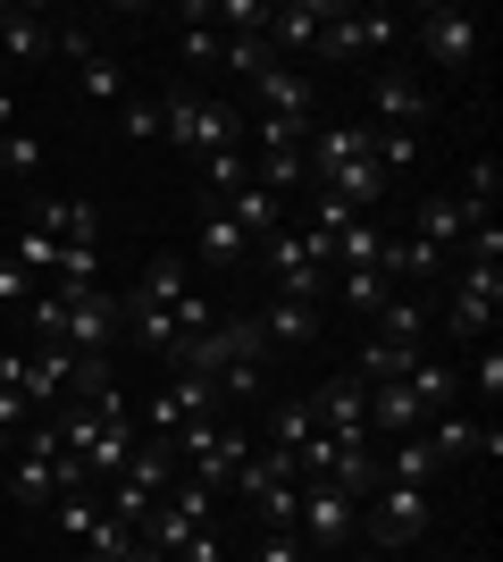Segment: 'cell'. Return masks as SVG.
<instances>
[{"mask_svg": "<svg viewBox=\"0 0 503 562\" xmlns=\"http://www.w3.org/2000/svg\"><path fill=\"white\" fill-rule=\"evenodd\" d=\"M160 135L185 151V160H218V151H243V110L218 93H168L160 101Z\"/></svg>", "mask_w": 503, "mask_h": 562, "instance_id": "6da1fadb", "label": "cell"}, {"mask_svg": "<svg viewBox=\"0 0 503 562\" xmlns=\"http://www.w3.org/2000/svg\"><path fill=\"white\" fill-rule=\"evenodd\" d=\"M261 252H268V278H277V294H294V303H328V285H335L328 244H311V235L286 218L277 235H261Z\"/></svg>", "mask_w": 503, "mask_h": 562, "instance_id": "7a4b0ae2", "label": "cell"}, {"mask_svg": "<svg viewBox=\"0 0 503 562\" xmlns=\"http://www.w3.org/2000/svg\"><path fill=\"white\" fill-rule=\"evenodd\" d=\"M50 50L76 68L84 101H101V110H126V101H135V76H126V59H118V50H101L84 25H50Z\"/></svg>", "mask_w": 503, "mask_h": 562, "instance_id": "3957f363", "label": "cell"}, {"mask_svg": "<svg viewBox=\"0 0 503 562\" xmlns=\"http://www.w3.org/2000/svg\"><path fill=\"white\" fill-rule=\"evenodd\" d=\"M353 529L369 546H386V554H395V546H420V538H428V495L386 479L378 495H361V520H353Z\"/></svg>", "mask_w": 503, "mask_h": 562, "instance_id": "277c9868", "label": "cell"}, {"mask_svg": "<svg viewBox=\"0 0 503 562\" xmlns=\"http://www.w3.org/2000/svg\"><path fill=\"white\" fill-rule=\"evenodd\" d=\"M403 34L428 50L445 76H470V68H479V43H487V25H479V18H461V9H420Z\"/></svg>", "mask_w": 503, "mask_h": 562, "instance_id": "5b68a950", "label": "cell"}, {"mask_svg": "<svg viewBox=\"0 0 503 562\" xmlns=\"http://www.w3.org/2000/svg\"><path fill=\"white\" fill-rule=\"evenodd\" d=\"M353 520H361V504L335 487V479H302V495H294V538L302 546H319V554H328V546H353Z\"/></svg>", "mask_w": 503, "mask_h": 562, "instance_id": "8992f818", "label": "cell"}, {"mask_svg": "<svg viewBox=\"0 0 503 562\" xmlns=\"http://www.w3.org/2000/svg\"><path fill=\"white\" fill-rule=\"evenodd\" d=\"M118 328H126V294L76 285V294H68V319H59V345H68V352H118Z\"/></svg>", "mask_w": 503, "mask_h": 562, "instance_id": "52a82bcc", "label": "cell"}, {"mask_svg": "<svg viewBox=\"0 0 503 562\" xmlns=\"http://www.w3.org/2000/svg\"><path fill=\"white\" fill-rule=\"evenodd\" d=\"M302 403H311L319 437H335V446H369V386H361L353 370L319 378V395H302Z\"/></svg>", "mask_w": 503, "mask_h": 562, "instance_id": "ba28073f", "label": "cell"}, {"mask_svg": "<svg viewBox=\"0 0 503 562\" xmlns=\"http://www.w3.org/2000/svg\"><path fill=\"white\" fill-rule=\"evenodd\" d=\"M503 311V269H470V260H454V303H445V328L461 336V345H479L487 328H495Z\"/></svg>", "mask_w": 503, "mask_h": 562, "instance_id": "9c48e42d", "label": "cell"}, {"mask_svg": "<svg viewBox=\"0 0 503 562\" xmlns=\"http://www.w3.org/2000/svg\"><path fill=\"white\" fill-rule=\"evenodd\" d=\"M76 361H84V352H68V345H34V352H25V370H18V403H25V420H50V412L68 403Z\"/></svg>", "mask_w": 503, "mask_h": 562, "instance_id": "30bf717a", "label": "cell"}, {"mask_svg": "<svg viewBox=\"0 0 503 562\" xmlns=\"http://www.w3.org/2000/svg\"><path fill=\"white\" fill-rule=\"evenodd\" d=\"M252 110L277 117V126H302V135H311V126H319V85H311L302 68H286V59H277V68L252 76Z\"/></svg>", "mask_w": 503, "mask_h": 562, "instance_id": "8fae6325", "label": "cell"}, {"mask_svg": "<svg viewBox=\"0 0 503 562\" xmlns=\"http://www.w3.org/2000/svg\"><path fill=\"white\" fill-rule=\"evenodd\" d=\"M403 43V18L395 9H328V34H319V50L328 59H353V50H395Z\"/></svg>", "mask_w": 503, "mask_h": 562, "instance_id": "7c38bea8", "label": "cell"}, {"mask_svg": "<svg viewBox=\"0 0 503 562\" xmlns=\"http://www.w3.org/2000/svg\"><path fill=\"white\" fill-rule=\"evenodd\" d=\"M328 9L335 0H268V50H319V34H328Z\"/></svg>", "mask_w": 503, "mask_h": 562, "instance_id": "4fadbf2b", "label": "cell"}, {"mask_svg": "<svg viewBox=\"0 0 503 562\" xmlns=\"http://www.w3.org/2000/svg\"><path fill=\"white\" fill-rule=\"evenodd\" d=\"M369 110H378V126H420V117H428V93H420L411 68H378L369 76Z\"/></svg>", "mask_w": 503, "mask_h": 562, "instance_id": "5bb4252c", "label": "cell"}, {"mask_svg": "<svg viewBox=\"0 0 503 562\" xmlns=\"http://www.w3.org/2000/svg\"><path fill=\"white\" fill-rule=\"evenodd\" d=\"M319 328H328V303H294V294H277V303L261 311V336H268V345H286V352H311Z\"/></svg>", "mask_w": 503, "mask_h": 562, "instance_id": "9a60e30c", "label": "cell"}, {"mask_svg": "<svg viewBox=\"0 0 503 562\" xmlns=\"http://www.w3.org/2000/svg\"><path fill=\"white\" fill-rule=\"evenodd\" d=\"M378 470H386V479H395V487H420V495H428L436 479H445V453H436L428 437L411 428V437H395V446L378 453Z\"/></svg>", "mask_w": 503, "mask_h": 562, "instance_id": "2e32d148", "label": "cell"}, {"mask_svg": "<svg viewBox=\"0 0 503 562\" xmlns=\"http://www.w3.org/2000/svg\"><path fill=\"white\" fill-rule=\"evenodd\" d=\"M135 437H144V428H135V412H118V420H101V437L84 446V479H93V487H110V479L126 470V453H135Z\"/></svg>", "mask_w": 503, "mask_h": 562, "instance_id": "e0dca14e", "label": "cell"}, {"mask_svg": "<svg viewBox=\"0 0 503 562\" xmlns=\"http://www.w3.org/2000/svg\"><path fill=\"white\" fill-rule=\"evenodd\" d=\"M403 386H411V403H420V428H428L436 412H461V370H445V361H428V352H420V370H411Z\"/></svg>", "mask_w": 503, "mask_h": 562, "instance_id": "ac0fdd59", "label": "cell"}, {"mask_svg": "<svg viewBox=\"0 0 503 562\" xmlns=\"http://www.w3.org/2000/svg\"><path fill=\"white\" fill-rule=\"evenodd\" d=\"M420 370V345H395V336H369V345L353 352V378L361 386H395V378Z\"/></svg>", "mask_w": 503, "mask_h": 562, "instance_id": "d6986e66", "label": "cell"}, {"mask_svg": "<svg viewBox=\"0 0 503 562\" xmlns=\"http://www.w3.org/2000/svg\"><path fill=\"white\" fill-rule=\"evenodd\" d=\"M193 252L210 260V269H236V260H243V252H252V235H243V227H236V218L218 211V202H202V235H193Z\"/></svg>", "mask_w": 503, "mask_h": 562, "instance_id": "ffe728a7", "label": "cell"}, {"mask_svg": "<svg viewBox=\"0 0 503 562\" xmlns=\"http://www.w3.org/2000/svg\"><path fill=\"white\" fill-rule=\"evenodd\" d=\"M411 235H420V244H436V252H461L470 211H461L454 193H428V202H420V218H411Z\"/></svg>", "mask_w": 503, "mask_h": 562, "instance_id": "44dd1931", "label": "cell"}, {"mask_svg": "<svg viewBox=\"0 0 503 562\" xmlns=\"http://www.w3.org/2000/svg\"><path fill=\"white\" fill-rule=\"evenodd\" d=\"M185 294H193L185 260H176V252H160V260H151V269H144V278H135V294H126V303H144V311H176V303H185Z\"/></svg>", "mask_w": 503, "mask_h": 562, "instance_id": "7402d4cb", "label": "cell"}, {"mask_svg": "<svg viewBox=\"0 0 503 562\" xmlns=\"http://www.w3.org/2000/svg\"><path fill=\"white\" fill-rule=\"evenodd\" d=\"M218 211L236 218L243 235H277V227H286V202H277V193H268V186H236V193H227V202H218Z\"/></svg>", "mask_w": 503, "mask_h": 562, "instance_id": "603a6c76", "label": "cell"}, {"mask_svg": "<svg viewBox=\"0 0 503 562\" xmlns=\"http://www.w3.org/2000/svg\"><path fill=\"white\" fill-rule=\"evenodd\" d=\"M25 227H43L50 244H93V202H34V218H25Z\"/></svg>", "mask_w": 503, "mask_h": 562, "instance_id": "cb8c5ba5", "label": "cell"}, {"mask_svg": "<svg viewBox=\"0 0 503 562\" xmlns=\"http://www.w3.org/2000/svg\"><path fill=\"white\" fill-rule=\"evenodd\" d=\"M420 428V403H411V386L395 378V386H369V437H411Z\"/></svg>", "mask_w": 503, "mask_h": 562, "instance_id": "d4e9b609", "label": "cell"}, {"mask_svg": "<svg viewBox=\"0 0 503 562\" xmlns=\"http://www.w3.org/2000/svg\"><path fill=\"white\" fill-rule=\"evenodd\" d=\"M335 303H344V311H369V319H378V311L395 303V285H386L378 269H335Z\"/></svg>", "mask_w": 503, "mask_h": 562, "instance_id": "484cf974", "label": "cell"}, {"mask_svg": "<svg viewBox=\"0 0 503 562\" xmlns=\"http://www.w3.org/2000/svg\"><path fill=\"white\" fill-rule=\"evenodd\" d=\"M218 68L252 85L261 68H277V50H268V34H227V43H218Z\"/></svg>", "mask_w": 503, "mask_h": 562, "instance_id": "4316f807", "label": "cell"}, {"mask_svg": "<svg viewBox=\"0 0 503 562\" xmlns=\"http://www.w3.org/2000/svg\"><path fill=\"white\" fill-rule=\"evenodd\" d=\"M378 252H386V235L369 227V218H353V227H344V235L328 244V260H335V269H378Z\"/></svg>", "mask_w": 503, "mask_h": 562, "instance_id": "83f0119b", "label": "cell"}, {"mask_svg": "<svg viewBox=\"0 0 503 562\" xmlns=\"http://www.w3.org/2000/svg\"><path fill=\"white\" fill-rule=\"evenodd\" d=\"M495 186H503V168H495V160H470V177H461L454 202H461L470 218H495Z\"/></svg>", "mask_w": 503, "mask_h": 562, "instance_id": "f1b7e54d", "label": "cell"}, {"mask_svg": "<svg viewBox=\"0 0 503 562\" xmlns=\"http://www.w3.org/2000/svg\"><path fill=\"white\" fill-rule=\"evenodd\" d=\"M34 168H43V143L25 135V126H9V135H0V186H18V177H34Z\"/></svg>", "mask_w": 503, "mask_h": 562, "instance_id": "f546056e", "label": "cell"}, {"mask_svg": "<svg viewBox=\"0 0 503 562\" xmlns=\"http://www.w3.org/2000/svg\"><path fill=\"white\" fill-rule=\"evenodd\" d=\"M50 520H59V529H68V538L84 546V529H93V520H101V495H93V487H76V495H59V504H50Z\"/></svg>", "mask_w": 503, "mask_h": 562, "instance_id": "4dcf8cb0", "label": "cell"}, {"mask_svg": "<svg viewBox=\"0 0 503 562\" xmlns=\"http://www.w3.org/2000/svg\"><path fill=\"white\" fill-rule=\"evenodd\" d=\"M202 177H210V202H227L236 186H252V151H218V160H202Z\"/></svg>", "mask_w": 503, "mask_h": 562, "instance_id": "1f68e13d", "label": "cell"}, {"mask_svg": "<svg viewBox=\"0 0 503 562\" xmlns=\"http://www.w3.org/2000/svg\"><path fill=\"white\" fill-rule=\"evenodd\" d=\"M268 428H277L268 446H286V453H294V446H302V437H311L319 420H311V403H277V412H268Z\"/></svg>", "mask_w": 503, "mask_h": 562, "instance_id": "d6a6232c", "label": "cell"}, {"mask_svg": "<svg viewBox=\"0 0 503 562\" xmlns=\"http://www.w3.org/2000/svg\"><path fill=\"white\" fill-rule=\"evenodd\" d=\"M218 43H227V34H210V25H202V18L185 9V34H176V50H185L193 68H218Z\"/></svg>", "mask_w": 503, "mask_h": 562, "instance_id": "836d02e7", "label": "cell"}, {"mask_svg": "<svg viewBox=\"0 0 503 562\" xmlns=\"http://www.w3.org/2000/svg\"><path fill=\"white\" fill-rule=\"evenodd\" d=\"M126 546H135V529H126V520H110V513H101L93 529H84V554H101V562H118Z\"/></svg>", "mask_w": 503, "mask_h": 562, "instance_id": "e575fe53", "label": "cell"}, {"mask_svg": "<svg viewBox=\"0 0 503 562\" xmlns=\"http://www.w3.org/2000/svg\"><path fill=\"white\" fill-rule=\"evenodd\" d=\"M118 126H126L135 143H151V135H160V101H144V93H135V101L118 110Z\"/></svg>", "mask_w": 503, "mask_h": 562, "instance_id": "d590c367", "label": "cell"}, {"mask_svg": "<svg viewBox=\"0 0 503 562\" xmlns=\"http://www.w3.org/2000/svg\"><path fill=\"white\" fill-rule=\"evenodd\" d=\"M34 294H43V285L25 278V269H18L9 252H0V311H9V303H34Z\"/></svg>", "mask_w": 503, "mask_h": 562, "instance_id": "8d00e7d4", "label": "cell"}, {"mask_svg": "<svg viewBox=\"0 0 503 562\" xmlns=\"http://www.w3.org/2000/svg\"><path fill=\"white\" fill-rule=\"evenodd\" d=\"M252 562H302V538H294V529H261Z\"/></svg>", "mask_w": 503, "mask_h": 562, "instance_id": "74e56055", "label": "cell"}, {"mask_svg": "<svg viewBox=\"0 0 503 562\" xmlns=\"http://www.w3.org/2000/svg\"><path fill=\"white\" fill-rule=\"evenodd\" d=\"M461 386H479V395L495 403V395H503V352L487 345V361H470V378H461Z\"/></svg>", "mask_w": 503, "mask_h": 562, "instance_id": "f35d334b", "label": "cell"}, {"mask_svg": "<svg viewBox=\"0 0 503 562\" xmlns=\"http://www.w3.org/2000/svg\"><path fill=\"white\" fill-rule=\"evenodd\" d=\"M0 352H9V336H0Z\"/></svg>", "mask_w": 503, "mask_h": 562, "instance_id": "ab89813d", "label": "cell"}, {"mask_svg": "<svg viewBox=\"0 0 503 562\" xmlns=\"http://www.w3.org/2000/svg\"><path fill=\"white\" fill-rule=\"evenodd\" d=\"M84 562H101V554H84Z\"/></svg>", "mask_w": 503, "mask_h": 562, "instance_id": "60d3db41", "label": "cell"}, {"mask_svg": "<svg viewBox=\"0 0 503 562\" xmlns=\"http://www.w3.org/2000/svg\"><path fill=\"white\" fill-rule=\"evenodd\" d=\"M0 193H9V186H0Z\"/></svg>", "mask_w": 503, "mask_h": 562, "instance_id": "b9f144b4", "label": "cell"}]
</instances>
